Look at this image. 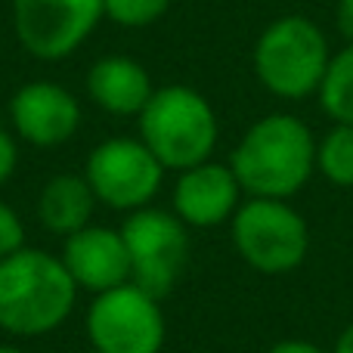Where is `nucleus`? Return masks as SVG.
<instances>
[{
    "label": "nucleus",
    "instance_id": "9d476101",
    "mask_svg": "<svg viewBox=\"0 0 353 353\" xmlns=\"http://www.w3.org/2000/svg\"><path fill=\"white\" fill-rule=\"evenodd\" d=\"M10 124L31 146H59L81 128V103L53 81H31L10 99Z\"/></svg>",
    "mask_w": 353,
    "mask_h": 353
},
{
    "label": "nucleus",
    "instance_id": "4be33fe9",
    "mask_svg": "<svg viewBox=\"0 0 353 353\" xmlns=\"http://www.w3.org/2000/svg\"><path fill=\"white\" fill-rule=\"evenodd\" d=\"M332 353H353V323L347 325V329L338 335V341H335V350Z\"/></svg>",
    "mask_w": 353,
    "mask_h": 353
},
{
    "label": "nucleus",
    "instance_id": "423d86ee",
    "mask_svg": "<svg viewBox=\"0 0 353 353\" xmlns=\"http://www.w3.org/2000/svg\"><path fill=\"white\" fill-rule=\"evenodd\" d=\"M161 298L137 282L93 294L87 307V341L99 353H161L168 338Z\"/></svg>",
    "mask_w": 353,
    "mask_h": 353
},
{
    "label": "nucleus",
    "instance_id": "6ab92c4d",
    "mask_svg": "<svg viewBox=\"0 0 353 353\" xmlns=\"http://www.w3.org/2000/svg\"><path fill=\"white\" fill-rule=\"evenodd\" d=\"M16 168H19V143L10 130H0V186L10 183Z\"/></svg>",
    "mask_w": 353,
    "mask_h": 353
},
{
    "label": "nucleus",
    "instance_id": "6e6552de",
    "mask_svg": "<svg viewBox=\"0 0 353 353\" xmlns=\"http://www.w3.org/2000/svg\"><path fill=\"white\" fill-rule=\"evenodd\" d=\"M121 236L130 257V282L146 288L155 298H165L176 285L189 261V226L174 211L140 208L128 214Z\"/></svg>",
    "mask_w": 353,
    "mask_h": 353
},
{
    "label": "nucleus",
    "instance_id": "1a4fd4ad",
    "mask_svg": "<svg viewBox=\"0 0 353 353\" xmlns=\"http://www.w3.org/2000/svg\"><path fill=\"white\" fill-rule=\"evenodd\" d=\"M16 37L34 59L72 56L105 19L103 0H10Z\"/></svg>",
    "mask_w": 353,
    "mask_h": 353
},
{
    "label": "nucleus",
    "instance_id": "aec40b11",
    "mask_svg": "<svg viewBox=\"0 0 353 353\" xmlns=\"http://www.w3.org/2000/svg\"><path fill=\"white\" fill-rule=\"evenodd\" d=\"M335 25L341 31V37L353 43V0H338L335 6Z\"/></svg>",
    "mask_w": 353,
    "mask_h": 353
},
{
    "label": "nucleus",
    "instance_id": "4468645a",
    "mask_svg": "<svg viewBox=\"0 0 353 353\" xmlns=\"http://www.w3.org/2000/svg\"><path fill=\"white\" fill-rule=\"evenodd\" d=\"M97 205L99 199L84 174H56L37 195V220L53 236L68 239L93 223Z\"/></svg>",
    "mask_w": 353,
    "mask_h": 353
},
{
    "label": "nucleus",
    "instance_id": "20e7f679",
    "mask_svg": "<svg viewBox=\"0 0 353 353\" xmlns=\"http://www.w3.org/2000/svg\"><path fill=\"white\" fill-rule=\"evenodd\" d=\"M254 74L273 97L304 99L319 93L332 62L329 37L307 16H279L254 41Z\"/></svg>",
    "mask_w": 353,
    "mask_h": 353
},
{
    "label": "nucleus",
    "instance_id": "5701e85b",
    "mask_svg": "<svg viewBox=\"0 0 353 353\" xmlns=\"http://www.w3.org/2000/svg\"><path fill=\"white\" fill-rule=\"evenodd\" d=\"M0 353H25V350H19V347H12V344H0Z\"/></svg>",
    "mask_w": 353,
    "mask_h": 353
},
{
    "label": "nucleus",
    "instance_id": "f8f14e48",
    "mask_svg": "<svg viewBox=\"0 0 353 353\" xmlns=\"http://www.w3.org/2000/svg\"><path fill=\"white\" fill-rule=\"evenodd\" d=\"M62 263L78 288L103 294L130 282V257L121 230L112 226H84L81 232L65 239L62 245Z\"/></svg>",
    "mask_w": 353,
    "mask_h": 353
},
{
    "label": "nucleus",
    "instance_id": "0eeeda50",
    "mask_svg": "<svg viewBox=\"0 0 353 353\" xmlns=\"http://www.w3.org/2000/svg\"><path fill=\"white\" fill-rule=\"evenodd\" d=\"M84 176L97 192L99 205L134 214L149 208L165 183V165L140 137L103 140L84 161Z\"/></svg>",
    "mask_w": 353,
    "mask_h": 353
},
{
    "label": "nucleus",
    "instance_id": "9b49d317",
    "mask_svg": "<svg viewBox=\"0 0 353 353\" xmlns=\"http://www.w3.org/2000/svg\"><path fill=\"white\" fill-rule=\"evenodd\" d=\"M242 183L232 174L230 165L208 159L176 174L174 183V214L186 226L208 230L232 220V214L242 205Z\"/></svg>",
    "mask_w": 353,
    "mask_h": 353
},
{
    "label": "nucleus",
    "instance_id": "f3484780",
    "mask_svg": "<svg viewBox=\"0 0 353 353\" xmlns=\"http://www.w3.org/2000/svg\"><path fill=\"white\" fill-rule=\"evenodd\" d=\"M103 6L105 19L121 28H146L171 10V0H103Z\"/></svg>",
    "mask_w": 353,
    "mask_h": 353
},
{
    "label": "nucleus",
    "instance_id": "b1692460",
    "mask_svg": "<svg viewBox=\"0 0 353 353\" xmlns=\"http://www.w3.org/2000/svg\"><path fill=\"white\" fill-rule=\"evenodd\" d=\"M81 353H99V350H93V347H90V350H81Z\"/></svg>",
    "mask_w": 353,
    "mask_h": 353
},
{
    "label": "nucleus",
    "instance_id": "ddd939ff",
    "mask_svg": "<svg viewBox=\"0 0 353 353\" xmlns=\"http://www.w3.org/2000/svg\"><path fill=\"white\" fill-rule=\"evenodd\" d=\"M152 93V74L130 56H103L87 72V97L109 115L140 118Z\"/></svg>",
    "mask_w": 353,
    "mask_h": 353
},
{
    "label": "nucleus",
    "instance_id": "f257e3e1",
    "mask_svg": "<svg viewBox=\"0 0 353 353\" xmlns=\"http://www.w3.org/2000/svg\"><path fill=\"white\" fill-rule=\"evenodd\" d=\"M248 199H292L316 171V137L298 115L273 112L242 134L230 159Z\"/></svg>",
    "mask_w": 353,
    "mask_h": 353
},
{
    "label": "nucleus",
    "instance_id": "39448f33",
    "mask_svg": "<svg viewBox=\"0 0 353 353\" xmlns=\"http://www.w3.org/2000/svg\"><path fill=\"white\" fill-rule=\"evenodd\" d=\"M232 245L251 270L282 276L310 251V226L285 199H248L232 214Z\"/></svg>",
    "mask_w": 353,
    "mask_h": 353
},
{
    "label": "nucleus",
    "instance_id": "a211bd4d",
    "mask_svg": "<svg viewBox=\"0 0 353 353\" xmlns=\"http://www.w3.org/2000/svg\"><path fill=\"white\" fill-rule=\"evenodd\" d=\"M25 248V226L6 201H0V261Z\"/></svg>",
    "mask_w": 353,
    "mask_h": 353
},
{
    "label": "nucleus",
    "instance_id": "412c9836",
    "mask_svg": "<svg viewBox=\"0 0 353 353\" xmlns=\"http://www.w3.org/2000/svg\"><path fill=\"white\" fill-rule=\"evenodd\" d=\"M267 353H325L319 344H313V341H301V338H288V341H279V344H273Z\"/></svg>",
    "mask_w": 353,
    "mask_h": 353
},
{
    "label": "nucleus",
    "instance_id": "2eb2a0df",
    "mask_svg": "<svg viewBox=\"0 0 353 353\" xmlns=\"http://www.w3.org/2000/svg\"><path fill=\"white\" fill-rule=\"evenodd\" d=\"M316 97L319 109L335 124H353V43L332 53Z\"/></svg>",
    "mask_w": 353,
    "mask_h": 353
},
{
    "label": "nucleus",
    "instance_id": "7ed1b4c3",
    "mask_svg": "<svg viewBox=\"0 0 353 353\" xmlns=\"http://www.w3.org/2000/svg\"><path fill=\"white\" fill-rule=\"evenodd\" d=\"M140 140L165 165V171H186L214 155L220 137L217 112L199 90L186 84L159 87L140 112Z\"/></svg>",
    "mask_w": 353,
    "mask_h": 353
},
{
    "label": "nucleus",
    "instance_id": "dca6fc26",
    "mask_svg": "<svg viewBox=\"0 0 353 353\" xmlns=\"http://www.w3.org/2000/svg\"><path fill=\"white\" fill-rule=\"evenodd\" d=\"M316 171L341 189H353V124H335L316 143Z\"/></svg>",
    "mask_w": 353,
    "mask_h": 353
},
{
    "label": "nucleus",
    "instance_id": "f03ea898",
    "mask_svg": "<svg viewBox=\"0 0 353 353\" xmlns=\"http://www.w3.org/2000/svg\"><path fill=\"white\" fill-rule=\"evenodd\" d=\"M78 285L62 257L22 248L0 261V329L16 338H41L65 325Z\"/></svg>",
    "mask_w": 353,
    "mask_h": 353
}]
</instances>
